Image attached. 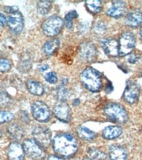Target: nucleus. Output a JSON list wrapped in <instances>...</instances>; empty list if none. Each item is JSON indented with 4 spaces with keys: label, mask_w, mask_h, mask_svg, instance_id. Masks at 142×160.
<instances>
[{
    "label": "nucleus",
    "mask_w": 142,
    "mask_h": 160,
    "mask_svg": "<svg viewBox=\"0 0 142 160\" xmlns=\"http://www.w3.org/2000/svg\"><path fill=\"white\" fill-rule=\"evenodd\" d=\"M123 132L122 128L117 125L108 126L103 131V137L107 140H113L119 137Z\"/></svg>",
    "instance_id": "nucleus-18"
},
{
    "label": "nucleus",
    "mask_w": 142,
    "mask_h": 160,
    "mask_svg": "<svg viewBox=\"0 0 142 160\" xmlns=\"http://www.w3.org/2000/svg\"><path fill=\"white\" fill-rule=\"evenodd\" d=\"M53 148L57 154L69 158L76 154L78 143L76 138L69 133H60L53 140Z\"/></svg>",
    "instance_id": "nucleus-1"
},
{
    "label": "nucleus",
    "mask_w": 142,
    "mask_h": 160,
    "mask_svg": "<svg viewBox=\"0 0 142 160\" xmlns=\"http://www.w3.org/2000/svg\"><path fill=\"white\" fill-rule=\"evenodd\" d=\"M13 119V115L9 112L1 111L0 112V124L9 122Z\"/></svg>",
    "instance_id": "nucleus-28"
},
{
    "label": "nucleus",
    "mask_w": 142,
    "mask_h": 160,
    "mask_svg": "<svg viewBox=\"0 0 142 160\" xmlns=\"http://www.w3.org/2000/svg\"><path fill=\"white\" fill-rule=\"evenodd\" d=\"M126 9V5L125 2L117 1L113 2L111 8L107 9V14L113 18H120L124 15Z\"/></svg>",
    "instance_id": "nucleus-16"
},
{
    "label": "nucleus",
    "mask_w": 142,
    "mask_h": 160,
    "mask_svg": "<svg viewBox=\"0 0 142 160\" xmlns=\"http://www.w3.org/2000/svg\"><path fill=\"white\" fill-rule=\"evenodd\" d=\"M27 89L32 94L36 96H41L44 94V89L42 84L34 80H29L26 82Z\"/></svg>",
    "instance_id": "nucleus-19"
},
{
    "label": "nucleus",
    "mask_w": 142,
    "mask_h": 160,
    "mask_svg": "<svg viewBox=\"0 0 142 160\" xmlns=\"http://www.w3.org/2000/svg\"><path fill=\"white\" fill-rule=\"evenodd\" d=\"M124 23L130 27L136 28L142 23V12L138 9H134L126 15Z\"/></svg>",
    "instance_id": "nucleus-15"
},
{
    "label": "nucleus",
    "mask_w": 142,
    "mask_h": 160,
    "mask_svg": "<svg viewBox=\"0 0 142 160\" xmlns=\"http://www.w3.org/2000/svg\"><path fill=\"white\" fill-rule=\"evenodd\" d=\"M47 68H48V66H47V65H43V66H41V68H40V71H41V72H44Z\"/></svg>",
    "instance_id": "nucleus-38"
},
{
    "label": "nucleus",
    "mask_w": 142,
    "mask_h": 160,
    "mask_svg": "<svg viewBox=\"0 0 142 160\" xmlns=\"http://www.w3.org/2000/svg\"><path fill=\"white\" fill-rule=\"evenodd\" d=\"M32 134L35 141L42 147L47 148L51 144V134L47 128L42 126H37L34 129Z\"/></svg>",
    "instance_id": "nucleus-9"
},
{
    "label": "nucleus",
    "mask_w": 142,
    "mask_h": 160,
    "mask_svg": "<svg viewBox=\"0 0 142 160\" xmlns=\"http://www.w3.org/2000/svg\"><path fill=\"white\" fill-rule=\"evenodd\" d=\"M76 132L79 137L85 141H92L96 137V133L84 126L78 127Z\"/></svg>",
    "instance_id": "nucleus-21"
},
{
    "label": "nucleus",
    "mask_w": 142,
    "mask_h": 160,
    "mask_svg": "<svg viewBox=\"0 0 142 160\" xmlns=\"http://www.w3.org/2000/svg\"><path fill=\"white\" fill-rule=\"evenodd\" d=\"M139 60V56L137 55L136 52H133L132 54L129 55L128 57V62H130L131 64H134L136 62L138 61Z\"/></svg>",
    "instance_id": "nucleus-32"
},
{
    "label": "nucleus",
    "mask_w": 142,
    "mask_h": 160,
    "mask_svg": "<svg viewBox=\"0 0 142 160\" xmlns=\"http://www.w3.org/2000/svg\"><path fill=\"white\" fill-rule=\"evenodd\" d=\"M45 79L46 81L51 83V84H55L57 82V75L55 72H49L47 73V74L45 75Z\"/></svg>",
    "instance_id": "nucleus-29"
},
{
    "label": "nucleus",
    "mask_w": 142,
    "mask_h": 160,
    "mask_svg": "<svg viewBox=\"0 0 142 160\" xmlns=\"http://www.w3.org/2000/svg\"><path fill=\"white\" fill-rule=\"evenodd\" d=\"M90 158L93 160H107V156L105 152L96 148H91L88 150Z\"/></svg>",
    "instance_id": "nucleus-24"
},
{
    "label": "nucleus",
    "mask_w": 142,
    "mask_h": 160,
    "mask_svg": "<svg viewBox=\"0 0 142 160\" xmlns=\"http://www.w3.org/2000/svg\"><path fill=\"white\" fill-rule=\"evenodd\" d=\"M63 26V20L57 16L47 18L42 24L44 34L48 36H55L61 30Z\"/></svg>",
    "instance_id": "nucleus-4"
},
{
    "label": "nucleus",
    "mask_w": 142,
    "mask_h": 160,
    "mask_svg": "<svg viewBox=\"0 0 142 160\" xmlns=\"http://www.w3.org/2000/svg\"><path fill=\"white\" fill-rule=\"evenodd\" d=\"M94 30L96 31V33L99 34H102L106 31L107 30V26L103 22H98L95 25Z\"/></svg>",
    "instance_id": "nucleus-30"
},
{
    "label": "nucleus",
    "mask_w": 142,
    "mask_h": 160,
    "mask_svg": "<svg viewBox=\"0 0 142 160\" xmlns=\"http://www.w3.org/2000/svg\"><path fill=\"white\" fill-rule=\"evenodd\" d=\"M109 154L111 160H127V152L124 148L119 145L110 146Z\"/></svg>",
    "instance_id": "nucleus-17"
},
{
    "label": "nucleus",
    "mask_w": 142,
    "mask_h": 160,
    "mask_svg": "<svg viewBox=\"0 0 142 160\" xmlns=\"http://www.w3.org/2000/svg\"><path fill=\"white\" fill-rule=\"evenodd\" d=\"M7 21H7L5 16L3 14H2V13H0V26H4Z\"/></svg>",
    "instance_id": "nucleus-35"
},
{
    "label": "nucleus",
    "mask_w": 142,
    "mask_h": 160,
    "mask_svg": "<svg viewBox=\"0 0 142 160\" xmlns=\"http://www.w3.org/2000/svg\"><path fill=\"white\" fill-rule=\"evenodd\" d=\"M21 116H22L23 119L24 120V122H29V118L28 114H26V112H22Z\"/></svg>",
    "instance_id": "nucleus-37"
},
{
    "label": "nucleus",
    "mask_w": 142,
    "mask_h": 160,
    "mask_svg": "<svg viewBox=\"0 0 142 160\" xmlns=\"http://www.w3.org/2000/svg\"><path fill=\"white\" fill-rule=\"evenodd\" d=\"M5 10L7 12L11 14V13H13V12L17 11L18 8H17V7H6V8H5Z\"/></svg>",
    "instance_id": "nucleus-34"
},
{
    "label": "nucleus",
    "mask_w": 142,
    "mask_h": 160,
    "mask_svg": "<svg viewBox=\"0 0 142 160\" xmlns=\"http://www.w3.org/2000/svg\"><path fill=\"white\" fill-rule=\"evenodd\" d=\"M8 24L11 31L14 34H19L23 29L24 22L21 12L16 11L10 14L8 18Z\"/></svg>",
    "instance_id": "nucleus-12"
},
{
    "label": "nucleus",
    "mask_w": 142,
    "mask_h": 160,
    "mask_svg": "<svg viewBox=\"0 0 142 160\" xmlns=\"http://www.w3.org/2000/svg\"><path fill=\"white\" fill-rule=\"evenodd\" d=\"M139 35H140V38H141V41H142V27H141V29H140Z\"/></svg>",
    "instance_id": "nucleus-40"
},
{
    "label": "nucleus",
    "mask_w": 142,
    "mask_h": 160,
    "mask_svg": "<svg viewBox=\"0 0 142 160\" xmlns=\"http://www.w3.org/2000/svg\"><path fill=\"white\" fill-rule=\"evenodd\" d=\"M79 55L83 61L86 62H92L97 55L96 48L90 42H84L80 45Z\"/></svg>",
    "instance_id": "nucleus-11"
},
{
    "label": "nucleus",
    "mask_w": 142,
    "mask_h": 160,
    "mask_svg": "<svg viewBox=\"0 0 142 160\" xmlns=\"http://www.w3.org/2000/svg\"><path fill=\"white\" fill-rule=\"evenodd\" d=\"M71 97V92L65 88V86H61L57 90V97L59 101H66Z\"/></svg>",
    "instance_id": "nucleus-26"
},
{
    "label": "nucleus",
    "mask_w": 142,
    "mask_h": 160,
    "mask_svg": "<svg viewBox=\"0 0 142 160\" xmlns=\"http://www.w3.org/2000/svg\"><path fill=\"white\" fill-rule=\"evenodd\" d=\"M52 2L51 1H39L38 3V11L40 15H46L51 9Z\"/></svg>",
    "instance_id": "nucleus-25"
},
{
    "label": "nucleus",
    "mask_w": 142,
    "mask_h": 160,
    "mask_svg": "<svg viewBox=\"0 0 142 160\" xmlns=\"http://www.w3.org/2000/svg\"><path fill=\"white\" fill-rule=\"evenodd\" d=\"M80 104V101L78 99H76V100H74V103H73V104L74 105V106H77V105H78Z\"/></svg>",
    "instance_id": "nucleus-39"
},
{
    "label": "nucleus",
    "mask_w": 142,
    "mask_h": 160,
    "mask_svg": "<svg viewBox=\"0 0 142 160\" xmlns=\"http://www.w3.org/2000/svg\"><path fill=\"white\" fill-rule=\"evenodd\" d=\"M21 68L23 69V70H28L30 69V68L31 67V64L29 62V61H24L22 64H21Z\"/></svg>",
    "instance_id": "nucleus-33"
},
{
    "label": "nucleus",
    "mask_w": 142,
    "mask_h": 160,
    "mask_svg": "<svg viewBox=\"0 0 142 160\" xmlns=\"http://www.w3.org/2000/svg\"><path fill=\"white\" fill-rule=\"evenodd\" d=\"M47 160H64L63 158L55 155H51L47 158Z\"/></svg>",
    "instance_id": "nucleus-36"
},
{
    "label": "nucleus",
    "mask_w": 142,
    "mask_h": 160,
    "mask_svg": "<svg viewBox=\"0 0 142 160\" xmlns=\"http://www.w3.org/2000/svg\"><path fill=\"white\" fill-rule=\"evenodd\" d=\"M8 132L9 135L15 140H21L24 135V132L21 126L13 123L10 125L8 128Z\"/></svg>",
    "instance_id": "nucleus-20"
},
{
    "label": "nucleus",
    "mask_w": 142,
    "mask_h": 160,
    "mask_svg": "<svg viewBox=\"0 0 142 160\" xmlns=\"http://www.w3.org/2000/svg\"><path fill=\"white\" fill-rule=\"evenodd\" d=\"M84 160H93V159H92V158H90L86 157V158H84Z\"/></svg>",
    "instance_id": "nucleus-41"
},
{
    "label": "nucleus",
    "mask_w": 142,
    "mask_h": 160,
    "mask_svg": "<svg viewBox=\"0 0 142 160\" xmlns=\"http://www.w3.org/2000/svg\"><path fill=\"white\" fill-rule=\"evenodd\" d=\"M53 113L55 117L65 123H68L71 119V110L69 105L65 101H59L54 106Z\"/></svg>",
    "instance_id": "nucleus-10"
},
{
    "label": "nucleus",
    "mask_w": 142,
    "mask_h": 160,
    "mask_svg": "<svg viewBox=\"0 0 142 160\" xmlns=\"http://www.w3.org/2000/svg\"><path fill=\"white\" fill-rule=\"evenodd\" d=\"M8 156L9 160H23L24 151L23 146L17 142H13L9 146Z\"/></svg>",
    "instance_id": "nucleus-14"
},
{
    "label": "nucleus",
    "mask_w": 142,
    "mask_h": 160,
    "mask_svg": "<svg viewBox=\"0 0 142 160\" xmlns=\"http://www.w3.org/2000/svg\"><path fill=\"white\" fill-rule=\"evenodd\" d=\"M78 17L77 12L75 11H72L67 13L65 18V26L69 29H72L73 27V20Z\"/></svg>",
    "instance_id": "nucleus-27"
},
{
    "label": "nucleus",
    "mask_w": 142,
    "mask_h": 160,
    "mask_svg": "<svg viewBox=\"0 0 142 160\" xmlns=\"http://www.w3.org/2000/svg\"><path fill=\"white\" fill-rule=\"evenodd\" d=\"M119 55L130 54L136 45V38L132 33L126 32L121 35L119 40Z\"/></svg>",
    "instance_id": "nucleus-5"
},
{
    "label": "nucleus",
    "mask_w": 142,
    "mask_h": 160,
    "mask_svg": "<svg viewBox=\"0 0 142 160\" xmlns=\"http://www.w3.org/2000/svg\"><path fill=\"white\" fill-rule=\"evenodd\" d=\"M80 80L85 88L92 92L99 91L102 86L100 73L93 68H87L80 75Z\"/></svg>",
    "instance_id": "nucleus-2"
},
{
    "label": "nucleus",
    "mask_w": 142,
    "mask_h": 160,
    "mask_svg": "<svg viewBox=\"0 0 142 160\" xmlns=\"http://www.w3.org/2000/svg\"><path fill=\"white\" fill-rule=\"evenodd\" d=\"M86 5L88 11L94 14L99 12L102 8V3L98 0H89L86 2Z\"/></svg>",
    "instance_id": "nucleus-23"
},
{
    "label": "nucleus",
    "mask_w": 142,
    "mask_h": 160,
    "mask_svg": "<svg viewBox=\"0 0 142 160\" xmlns=\"http://www.w3.org/2000/svg\"><path fill=\"white\" fill-rule=\"evenodd\" d=\"M141 61H142V58H141Z\"/></svg>",
    "instance_id": "nucleus-43"
},
{
    "label": "nucleus",
    "mask_w": 142,
    "mask_h": 160,
    "mask_svg": "<svg viewBox=\"0 0 142 160\" xmlns=\"http://www.w3.org/2000/svg\"><path fill=\"white\" fill-rule=\"evenodd\" d=\"M59 40L54 39L46 42L42 48L43 51L47 55H51L55 52L59 47Z\"/></svg>",
    "instance_id": "nucleus-22"
},
{
    "label": "nucleus",
    "mask_w": 142,
    "mask_h": 160,
    "mask_svg": "<svg viewBox=\"0 0 142 160\" xmlns=\"http://www.w3.org/2000/svg\"><path fill=\"white\" fill-rule=\"evenodd\" d=\"M32 115L37 121L39 122H48L51 118V112L44 102L36 101L32 106Z\"/></svg>",
    "instance_id": "nucleus-7"
},
{
    "label": "nucleus",
    "mask_w": 142,
    "mask_h": 160,
    "mask_svg": "<svg viewBox=\"0 0 142 160\" xmlns=\"http://www.w3.org/2000/svg\"><path fill=\"white\" fill-rule=\"evenodd\" d=\"M2 132H0V138H1V137H2Z\"/></svg>",
    "instance_id": "nucleus-42"
},
{
    "label": "nucleus",
    "mask_w": 142,
    "mask_h": 160,
    "mask_svg": "<svg viewBox=\"0 0 142 160\" xmlns=\"http://www.w3.org/2000/svg\"><path fill=\"white\" fill-rule=\"evenodd\" d=\"M23 148L26 155L33 159H41L45 156V152L35 140L27 139L23 143Z\"/></svg>",
    "instance_id": "nucleus-6"
},
{
    "label": "nucleus",
    "mask_w": 142,
    "mask_h": 160,
    "mask_svg": "<svg viewBox=\"0 0 142 160\" xmlns=\"http://www.w3.org/2000/svg\"><path fill=\"white\" fill-rule=\"evenodd\" d=\"M104 114L111 122L123 124L128 120V114L125 108L117 102H110L104 108Z\"/></svg>",
    "instance_id": "nucleus-3"
},
{
    "label": "nucleus",
    "mask_w": 142,
    "mask_h": 160,
    "mask_svg": "<svg viewBox=\"0 0 142 160\" xmlns=\"http://www.w3.org/2000/svg\"><path fill=\"white\" fill-rule=\"evenodd\" d=\"M101 43L106 55L111 57H117L119 55V43L115 39H105Z\"/></svg>",
    "instance_id": "nucleus-13"
},
{
    "label": "nucleus",
    "mask_w": 142,
    "mask_h": 160,
    "mask_svg": "<svg viewBox=\"0 0 142 160\" xmlns=\"http://www.w3.org/2000/svg\"><path fill=\"white\" fill-rule=\"evenodd\" d=\"M11 68V63L6 59H0V72L8 71Z\"/></svg>",
    "instance_id": "nucleus-31"
},
{
    "label": "nucleus",
    "mask_w": 142,
    "mask_h": 160,
    "mask_svg": "<svg viewBox=\"0 0 142 160\" xmlns=\"http://www.w3.org/2000/svg\"><path fill=\"white\" fill-rule=\"evenodd\" d=\"M140 94V87L136 82L129 81L126 83L123 98L128 104H133L138 101Z\"/></svg>",
    "instance_id": "nucleus-8"
}]
</instances>
